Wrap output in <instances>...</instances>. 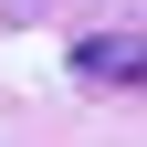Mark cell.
Here are the masks:
<instances>
[{
  "label": "cell",
  "instance_id": "1",
  "mask_svg": "<svg viewBox=\"0 0 147 147\" xmlns=\"http://www.w3.org/2000/svg\"><path fill=\"white\" fill-rule=\"evenodd\" d=\"M74 74H84V84H137L147 74V42L137 32H84V42H74Z\"/></svg>",
  "mask_w": 147,
  "mask_h": 147
}]
</instances>
